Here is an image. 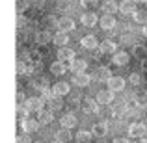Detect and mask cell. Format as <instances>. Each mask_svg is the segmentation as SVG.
<instances>
[{"label": "cell", "instance_id": "cell-28", "mask_svg": "<svg viewBox=\"0 0 147 143\" xmlns=\"http://www.w3.org/2000/svg\"><path fill=\"white\" fill-rule=\"evenodd\" d=\"M132 17H134V21H136L138 24H147V9H145V11H142V9L136 11Z\"/></svg>", "mask_w": 147, "mask_h": 143}, {"label": "cell", "instance_id": "cell-3", "mask_svg": "<svg viewBox=\"0 0 147 143\" xmlns=\"http://www.w3.org/2000/svg\"><path fill=\"white\" fill-rule=\"evenodd\" d=\"M145 132H147V128H145L144 123H132V125L129 126V136L134 138V140H140V138H144Z\"/></svg>", "mask_w": 147, "mask_h": 143}, {"label": "cell", "instance_id": "cell-26", "mask_svg": "<svg viewBox=\"0 0 147 143\" xmlns=\"http://www.w3.org/2000/svg\"><path fill=\"white\" fill-rule=\"evenodd\" d=\"M110 69L108 67H100L99 71H97V80H102V82H108V80L112 78V75H110Z\"/></svg>", "mask_w": 147, "mask_h": 143}, {"label": "cell", "instance_id": "cell-25", "mask_svg": "<svg viewBox=\"0 0 147 143\" xmlns=\"http://www.w3.org/2000/svg\"><path fill=\"white\" fill-rule=\"evenodd\" d=\"M71 132H69V128H60L56 132V141H61V143H67L69 140H71Z\"/></svg>", "mask_w": 147, "mask_h": 143}, {"label": "cell", "instance_id": "cell-44", "mask_svg": "<svg viewBox=\"0 0 147 143\" xmlns=\"http://www.w3.org/2000/svg\"><path fill=\"white\" fill-rule=\"evenodd\" d=\"M144 36H147V24H145V28H144Z\"/></svg>", "mask_w": 147, "mask_h": 143}, {"label": "cell", "instance_id": "cell-33", "mask_svg": "<svg viewBox=\"0 0 147 143\" xmlns=\"http://www.w3.org/2000/svg\"><path fill=\"white\" fill-rule=\"evenodd\" d=\"M49 104H50V110H61V106H63V102L60 100V97H54Z\"/></svg>", "mask_w": 147, "mask_h": 143}, {"label": "cell", "instance_id": "cell-40", "mask_svg": "<svg viewBox=\"0 0 147 143\" xmlns=\"http://www.w3.org/2000/svg\"><path fill=\"white\" fill-rule=\"evenodd\" d=\"M17 24H19V28H21V26H24V19H22L21 15H19V19H17Z\"/></svg>", "mask_w": 147, "mask_h": 143}, {"label": "cell", "instance_id": "cell-6", "mask_svg": "<svg viewBox=\"0 0 147 143\" xmlns=\"http://www.w3.org/2000/svg\"><path fill=\"white\" fill-rule=\"evenodd\" d=\"M97 102H99V104H102V106H108V104H112V102H114V91H110V89L99 91V95H97Z\"/></svg>", "mask_w": 147, "mask_h": 143}, {"label": "cell", "instance_id": "cell-42", "mask_svg": "<svg viewBox=\"0 0 147 143\" xmlns=\"http://www.w3.org/2000/svg\"><path fill=\"white\" fill-rule=\"evenodd\" d=\"M22 100H24V97H22V93H17V102H19V104H21V102H22Z\"/></svg>", "mask_w": 147, "mask_h": 143}, {"label": "cell", "instance_id": "cell-23", "mask_svg": "<svg viewBox=\"0 0 147 143\" xmlns=\"http://www.w3.org/2000/svg\"><path fill=\"white\" fill-rule=\"evenodd\" d=\"M95 22H97V15H95V13L88 11V13L82 15V24L86 26V28H91V26H95Z\"/></svg>", "mask_w": 147, "mask_h": 143}, {"label": "cell", "instance_id": "cell-4", "mask_svg": "<svg viewBox=\"0 0 147 143\" xmlns=\"http://www.w3.org/2000/svg\"><path fill=\"white\" fill-rule=\"evenodd\" d=\"M106 84H108V89L114 91V93H117V91H121L123 87H125V80H123L121 76H112Z\"/></svg>", "mask_w": 147, "mask_h": 143}, {"label": "cell", "instance_id": "cell-24", "mask_svg": "<svg viewBox=\"0 0 147 143\" xmlns=\"http://www.w3.org/2000/svg\"><path fill=\"white\" fill-rule=\"evenodd\" d=\"M91 138H93V132H90V130H80V132H76V141L78 143H90Z\"/></svg>", "mask_w": 147, "mask_h": 143}, {"label": "cell", "instance_id": "cell-11", "mask_svg": "<svg viewBox=\"0 0 147 143\" xmlns=\"http://www.w3.org/2000/svg\"><path fill=\"white\" fill-rule=\"evenodd\" d=\"M60 125H61V128H75L76 126V117L73 113H65L63 117H60Z\"/></svg>", "mask_w": 147, "mask_h": 143}, {"label": "cell", "instance_id": "cell-39", "mask_svg": "<svg viewBox=\"0 0 147 143\" xmlns=\"http://www.w3.org/2000/svg\"><path fill=\"white\" fill-rule=\"evenodd\" d=\"M114 143H129V140H125V138H115Z\"/></svg>", "mask_w": 147, "mask_h": 143}, {"label": "cell", "instance_id": "cell-7", "mask_svg": "<svg viewBox=\"0 0 147 143\" xmlns=\"http://www.w3.org/2000/svg\"><path fill=\"white\" fill-rule=\"evenodd\" d=\"M73 82H75V86H78V87H88L91 84V76L88 75V73H80V75L73 76Z\"/></svg>", "mask_w": 147, "mask_h": 143}, {"label": "cell", "instance_id": "cell-41", "mask_svg": "<svg viewBox=\"0 0 147 143\" xmlns=\"http://www.w3.org/2000/svg\"><path fill=\"white\" fill-rule=\"evenodd\" d=\"M45 4V0H34V6H37V7H41Z\"/></svg>", "mask_w": 147, "mask_h": 143}, {"label": "cell", "instance_id": "cell-43", "mask_svg": "<svg viewBox=\"0 0 147 143\" xmlns=\"http://www.w3.org/2000/svg\"><path fill=\"white\" fill-rule=\"evenodd\" d=\"M136 143H147L145 138H140V140H136Z\"/></svg>", "mask_w": 147, "mask_h": 143}, {"label": "cell", "instance_id": "cell-14", "mask_svg": "<svg viewBox=\"0 0 147 143\" xmlns=\"http://www.w3.org/2000/svg\"><path fill=\"white\" fill-rule=\"evenodd\" d=\"M52 119H54L52 110H41L39 113H37V121H39L41 125H50V123H52Z\"/></svg>", "mask_w": 147, "mask_h": 143}, {"label": "cell", "instance_id": "cell-21", "mask_svg": "<svg viewBox=\"0 0 147 143\" xmlns=\"http://www.w3.org/2000/svg\"><path fill=\"white\" fill-rule=\"evenodd\" d=\"M52 89H54V93H56V97H65L69 93V84L67 82H56Z\"/></svg>", "mask_w": 147, "mask_h": 143}, {"label": "cell", "instance_id": "cell-31", "mask_svg": "<svg viewBox=\"0 0 147 143\" xmlns=\"http://www.w3.org/2000/svg\"><path fill=\"white\" fill-rule=\"evenodd\" d=\"M17 75H19V76L28 75V67H26V63H24V61H21V60L17 61Z\"/></svg>", "mask_w": 147, "mask_h": 143}, {"label": "cell", "instance_id": "cell-48", "mask_svg": "<svg viewBox=\"0 0 147 143\" xmlns=\"http://www.w3.org/2000/svg\"><path fill=\"white\" fill-rule=\"evenodd\" d=\"M36 143H41V141H36Z\"/></svg>", "mask_w": 147, "mask_h": 143}, {"label": "cell", "instance_id": "cell-35", "mask_svg": "<svg viewBox=\"0 0 147 143\" xmlns=\"http://www.w3.org/2000/svg\"><path fill=\"white\" fill-rule=\"evenodd\" d=\"M17 143H32V140H30V134H22V136H17Z\"/></svg>", "mask_w": 147, "mask_h": 143}, {"label": "cell", "instance_id": "cell-1", "mask_svg": "<svg viewBox=\"0 0 147 143\" xmlns=\"http://www.w3.org/2000/svg\"><path fill=\"white\" fill-rule=\"evenodd\" d=\"M43 104H45V100L41 99V97H32V99H28L24 102V108L30 113H39V111L43 110Z\"/></svg>", "mask_w": 147, "mask_h": 143}, {"label": "cell", "instance_id": "cell-12", "mask_svg": "<svg viewBox=\"0 0 147 143\" xmlns=\"http://www.w3.org/2000/svg\"><path fill=\"white\" fill-rule=\"evenodd\" d=\"M99 48L102 50V54H115V50H117V45H115L114 41H110V39H104L102 43L99 45Z\"/></svg>", "mask_w": 147, "mask_h": 143}, {"label": "cell", "instance_id": "cell-27", "mask_svg": "<svg viewBox=\"0 0 147 143\" xmlns=\"http://www.w3.org/2000/svg\"><path fill=\"white\" fill-rule=\"evenodd\" d=\"M36 41L39 45H47V43H50V32H47V30H43V32H39L36 36Z\"/></svg>", "mask_w": 147, "mask_h": 143}, {"label": "cell", "instance_id": "cell-8", "mask_svg": "<svg viewBox=\"0 0 147 143\" xmlns=\"http://www.w3.org/2000/svg\"><path fill=\"white\" fill-rule=\"evenodd\" d=\"M39 125L41 123L37 121V119H26V121H22V130H24L26 134H34L39 130Z\"/></svg>", "mask_w": 147, "mask_h": 143}, {"label": "cell", "instance_id": "cell-17", "mask_svg": "<svg viewBox=\"0 0 147 143\" xmlns=\"http://www.w3.org/2000/svg\"><path fill=\"white\" fill-rule=\"evenodd\" d=\"M117 9H119V4H115L114 0H106V2H102V13L104 15H114Z\"/></svg>", "mask_w": 147, "mask_h": 143}, {"label": "cell", "instance_id": "cell-13", "mask_svg": "<svg viewBox=\"0 0 147 143\" xmlns=\"http://www.w3.org/2000/svg\"><path fill=\"white\" fill-rule=\"evenodd\" d=\"M71 69L75 75H80V73H86V69H88V61H84V60H75L71 63Z\"/></svg>", "mask_w": 147, "mask_h": 143}, {"label": "cell", "instance_id": "cell-46", "mask_svg": "<svg viewBox=\"0 0 147 143\" xmlns=\"http://www.w3.org/2000/svg\"><path fill=\"white\" fill-rule=\"evenodd\" d=\"M144 69H147V61H144Z\"/></svg>", "mask_w": 147, "mask_h": 143}, {"label": "cell", "instance_id": "cell-32", "mask_svg": "<svg viewBox=\"0 0 147 143\" xmlns=\"http://www.w3.org/2000/svg\"><path fill=\"white\" fill-rule=\"evenodd\" d=\"M129 82L132 84V86H140L142 84V75L140 73H132V75L129 76Z\"/></svg>", "mask_w": 147, "mask_h": 143}, {"label": "cell", "instance_id": "cell-20", "mask_svg": "<svg viewBox=\"0 0 147 143\" xmlns=\"http://www.w3.org/2000/svg\"><path fill=\"white\" fill-rule=\"evenodd\" d=\"M91 132H93V136H97V138H102V136H106V132H108V125L106 123H95L93 125V128H91Z\"/></svg>", "mask_w": 147, "mask_h": 143}, {"label": "cell", "instance_id": "cell-36", "mask_svg": "<svg viewBox=\"0 0 147 143\" xmlns=\"http://www.w3.org/2000/svg\"><path fill=\"white\" fill-rule=\"evenodd\" d=\"M30 54H32V52H28V50H22V52L19 54V60H21V61H28V60H30Z\"/></svg>", "mask_w": 147, "mask_h": 143}, {"label": "cell", "instance_id": "cell-15", "mask_svg": "<svg viewBox=\"0 0 147 143\" xmlns=\"http://www.w3.org/2000/svg\"><path fill=\"white\" fill-rule=\"evenodd\" d=\"M65 71H67V65L63 63V61H54L52 65H50V73H52L54 76H60V75H65Z\"/></svg>", "mask_w": 147, "mask_h": 143}, {"label": "cell", "instance_id": "cell-34", "mask_svg": "<svg viewBox=\"0 0 147 143\" xmlns=\"http://www.w3.org/2000/svg\"><path fill=\"white\" fill-rule=\"evenodd\" d=\"M28 113H30V111L26 110V108H21V104L17 106V117H19V119H22V121H26V119H28L26 115H28Z\"/></svg>", "mask_w": 147, "mask_h": 143}, {"label": "cell", "instance_id": "cell-16", "mask_svg": "<svg viewBox=\"0 0 147 143\" xmlns=\"http://www.w3.org/2000/svg\"><path fill=\"white\" fill-rule=\"evenodd\" d=\"M129 60H130V56L125 52V50H121V52H115L114 58H112V61H114L115 65H127V63H129Z\"/></svg>", "mask_w": 147, "mask_h": 143}, {"label": "cell", "instance_id": "cell-38", "mask_svg": "<svg viewBox=\"0 0 147 143\" xmlns=\"http://www.w3.org/2000/svg\"><path fill=\"white\" fill-rule=\"evenodd\" d=\"M134 54H136V56H144V54H145V48L144 47H134Z\"/></svg>", "mask_w": 147, "mask_h": 143}, {"label": "cell", "instance_id": "cell-10", "mask_svg": "<svg viewBox=\"0 0 147 143\" xmlns=\"http://www.w3.org/2000/svg\"><path fill=\"white\" fill-rule=\"evenodd\" d=\"M80 45H82L84 48H88V50H95L100 43L97 41V37H95V36H86V37L80 39Z\"/></svg>", "mask_w": 147, "mask_h": 143}, {"label": "cell", "instance_id": "cell-9", "mask_svg": "<svg viewBox=\"0 0 147 143\" xmlns=\"http://www.w3.org/2000/svg\"><path fill=\"white\" fill-rule=\"evenodd\" d=\"M58 28H60V32H71V30H75V21L71 17H61L58 21Z\"/></svg>", "mask_w": 147, "mask_h": 143}, {"label": "cell", "instance_id": "cell-19", "mask_svg": "<svg viewBox=\"0 0 147 143\" xmlns=\"http://www.w3.org/2000/svg\"><path fill=\"white\" fill-rule=\"evenodd\" d=\"M82 108L86 111H90V113H95V111H99V102L95 99H84Z\"/></svg>", "mask_w": 147, "mask_h": 143}, {"label": "cell", "instance_id": "cell-30", "mask_svg": "<svg viewBox=\"0 0 147 143\" xmlns=\"http://www.w3.org/2000/svg\"><path fill=\"white\" fill-rule=\"evenodd\" d=\"M28 6H30L28 0H19V2H17V13H19V15H22L26 9H28Z\"/></svg>", "mask_w": 147, "mask_h": 143}, {"label": "cell", "instance_id": "cell-2", "mask_svg": "<svg viewBox=\"0 0 147 143\" xmlns=\"http://www.w3.org/2000/svg\"><path fill=\"white\" fill-rule=\"evenodd\" d=\"M58 60L63 61L67 67H71V63L75 61V50L69 48V47H61L60 50H58Z\"/></svg>", "mask_w": 147, "mask_h": 143}, {"label": "cell", "instance_id": "cell-22", "mask_svg": "<svg viewBox=\"0 0 147 143\" xmlns=\"http://www.w3.org/2000/svg\"><path fill=\"white\" fill-rule=\"evenodd\" d=\"M114 26H115L114 15H102V19H100V28L102 30H112Z\"/></svg>", "mask_w": 147, "mask_h": 143}, {"label": "cell", "instance_id": "cell-18", "mask_svg": "<svg viewBox=\"0 0 147 143\" xmlns=\"http://www.w3.org/2000/svg\"><path fill=\"white\" fill-rule=\"evenodd\" d=\"M52 43L54 45H58V47H65V45L69 43V36H67V32H58L56 36L52 37Z\"/></svg>", "mask_w": 147, "mask_h": 143}, {"label": "cell", "instance_id": "cell-45", "mask_svg": "<svg viewBox=\"0 0 147 143\" xmlns=\"http://www.w3.org/2000/svg\"><path fill=\"white\" fill-rule=\"evenodd\" d=\"M134 2H136V4H138V2H145V4H147V0H134Z\"/></svg>", "mask_w": 147, "mask_h": 143}, {"label": "cell", "instance_id": "cell-47", "mask_svg": "<svg viewBox=\"0 0 147 143\" xmlns=\"http://www.w3.org/2000/svg\"><path fill=\"white\" fill-rule=\"evenodd\" d=\"M54 143H61V141H54Z\"/></svg>", "mask_w": 147, "mask_h": 143}, {"label": "cell", "instance_id": "cell-5", "mask_svg": "<svg viewBox=\"0 0 147 143\" xmlns=\"http://www.w3.org/2000/svg\"><path fill=\"white\" fill-rule=\"evenodd\" d=\"M119 11H121L123 15H134L136 13V2L134 0H123L121 4H119Z\"/></svg>", "mask_w": 147, "mask_h": 143}, {"label": "cell", "instance_id": "cell-29", "mask_svg": "<svg viewBox=\"0 0 147 143\" xmlns=\"http://www.w3.org/2000/svg\"><path fill=\"white\" fill-rule=\"evenodd\" d=\"M41 71H43V65H41V61H37V63L34 61V63L28 67V75H39Z\"/></svg>", "mask_w": 147, "mask_h": 143}, {"label": "cell", "instance_id": "cell-37", "mask_svg": "<svg viewBox=\"0 0 147 143\" xmlns=\"http://www.w3.org/2000/svg\"><path fill=\"white\" fill-rule=\"evenodd\" d=\"M95 4V0H80V6L82 7H91Z\"/></svg>", "mask_w": 147, "mask_h": 143}]
</instances>
